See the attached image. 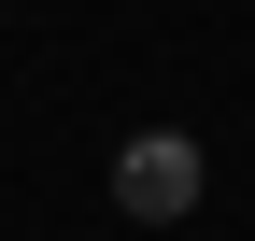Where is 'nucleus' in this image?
Returning <instances> with one entry per match:
<instances>
[{"label":"nucleus","instance_id":"nucleus-1","mask_svg":"<svg viewBox=\"0 0 255 241\" xmlns=\"http://www.w3.org/2000/svg\"><path fill=\"white\" fill-rule=\"evenodd\" d=\"M199 185H213V156H199L184 128H128V142H114V213H128V227H170V241H184Z\"/></svg>","mask_w":255,"mask_h":241}]
</instances>
